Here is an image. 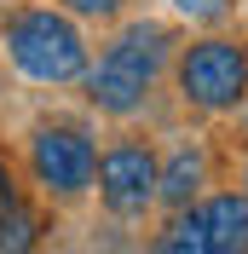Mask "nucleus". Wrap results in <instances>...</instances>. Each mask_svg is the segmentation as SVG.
Wrapping results in <instances>:
<instances>
[{"instance_id":"nucleus-11","label":"nucleus","mask_w":248,"mask_h":254,"mask_svg":"<svg viewBox=\"0 0 248 254\" xmlns=\"http://www.w3.org/2000/svg\"><path fill=\"white\" fill-rule=\"evenodd\" d=\"M12 202H23V190H17V179H12V162L0 156V208H12Z\"/></svg>"},{"instance_id":"nucleus-10","label":"nucleus","mask_w":248,"mask_h":254,"mask_svg":"<svg viewBox=\"0 0 248 254\" xmlns=\"http://www.w3.org/2000/svg\"><path fill=\"white\" fill-rule=\"evenodd\" d=\"M69 17H87V23H110V17L127 12V0H58Z\"/></svg>"},{"instance_id":"nucleus-4","label":"nucleus","mask_w":248,"mask_h":254,"mask_svg":"<svg viewBox=\"0 0 248 254\" xmlns=\"http://www.w3.org/2000/svg\"><path fill=\"white\" fill-rule=\"evenodd\" d=\"M93 179H98V202L116 220H139L144 208L156 202V150L139 144V139H116L98 156Z\"/></svg>"},{"instance_id":"nucleus-12","label":"nucleus","mask_w":248,"mask_h":254,"mask_svg":"<svg viewBox=\"0 0 248 254\" xmlns=\"http://www.w3.org/2000/svg\"><path fill=\"white\" fill-rule=\"evenodd\" d=\"M243 179H248V174H243Z\"/></svg>"},{"instance_id":"nucleus-9","label":"nucleus","mask_w":248,"mask_h":254,"mask_svg":"<svg viewBox=\"0 0 248 254\" xmlns=\"http://www.w3.org/2000/svg\"><path fill=\"white\" fill-rule=\"evenodd\" d=\"M179 17H190V23H225V17L243 6V0H168Z\"/></svg>"},{"instance_id":"nucleus-7","label":"nucleus","mask_w":248,"mask_h":254,"mask_svg":"<svg viewBox=\"0 0 248 254\" xmlns=\"http://www.w3.org/2000/svg\"><path fill=\"white\" fill-rule=\"evenodd\" d=\"M208 185V150L202 144H179L168 162H156V202L168 208H190Z\"/></svg>"},{"instance_id":"nucleus-2","label":"nucleus","mask_w":248,"mask_h":254,"mask_svg":"<svg viewBox=\"0 0 248 254\" xmlns=\"http://www.w3.org/2000/svg\"><path fill=\"white\" fill-rule=\"evenodd\" d=\"M173 81H179V98L202 116L243 110V98H248V47L225 41V35L190 41L179 52V64H173Z\"/></svg>"},{"instance_id":"nucleus-5","label":"nucleus","mask_w":248,"mask_h":254,"mask_svg":"<svg viewBox=\"0 0 248 254\" xmlns=\"http://www.w3.org/2000/svg\"><path fill=\"white\" fill-rule=\"evenodd\" d=\"M81 87H87V104H93V110H104V116H133V110H144V98H150L156 75H144L139 64L116 58V52L104 47V58L87 64Z\"/></svg>"},{"instance_id":"nucleus-6","label":"nucleus","mask_w":248,"mask_h":254,"mask_svg":"<svg viewBox=\"0 0 248 254\" xmlns=\"http://www.w3.org/2000/svg\"><path fill=\"white\" fill-rule=\"evenodd\" d=\"M196 225L208 254H248V190H219V196H202L196 202Z\"/></svg>"},{"instance_id":"nucleus-1","label":"nucleus","mask_w":248,"mask_h":254,"mask_svg":"<svg viewBox=\"0 0 248 254\" xmlns=\"http://www.w3.org/2000/svg\"><path fill=\"white\" fill-rule=\"evenodd\" d=\"M6 58L23 81L35 87H69L87 75V35L63 6H23L6 17Z\"/></svg>"},{"instance_id":"nucleus-3","label":"nucleus","mask_w":248,"mask_h":254,"mask_svg":"<svg viewBox=\"0 0 248 254\" xmlns=\"http://www.w3.org/2000/svg\"><path fill=\"white\" fill-rule=\"evenodd\" d=\"M93 168H98V144L87 139V127L41 122L29 133V174H35V185L47 190V196H58V202L81 196V190L93 185Z\"/></svg>"},{"instance_id":"nucleus-8","label":"nucleus","mask_w":248,"mask_h":254,"mask_svg":"<svg viewBox=\"0 0 248 254\" xmlns=\"http://www.w3.org/2000/svg\"><path fill=\"white\" fill-rule=\"evenodd\" d=\"M35 237H41V220L29 202L0 208V249H35Z\"/></svg>"}]
</instances>
